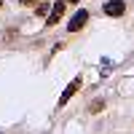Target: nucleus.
<instances>
[{
	"instance_id": "obj_1",
	"label": "nucleus",
	"mask_w": 134,
	"mask_h": 134,
	"mask_svg": "<svg viewBox=\"0 0 134 134\" xmlns=\"http://www.w3.org/2000/svg\"><path fill=\"white\" fill-rule=\"evenodd\" d=\"M102 14L110 16V19H118L126 14V0H107V3L102 5Z\"/></svg>"
},
{
	"instance_id": "obj_2",
	"label": "nucleus",
	"mask_w": 134,
	"mask_h": 134,
	"mask_svg": "<svg viewBox=\"0 0 134 134\" xmlns=\"http://www.w3.org/2000/svg\"><path fill=\"white\" fill-rule=\"evenodd\" d=\"M81 83H83L81 78H72V81L64 86V91H62V97H59V107H64V105L70 102V99H72V97H75L78 91H81Z\"/></svg>"
},
{
	"instance_id": "obj_3",
	"label": "nucleus",
	"mask_w": 134,
	"mask_h": 134,
	"mask_svg": "<svg viewBox=\"0 0 134 134\" xmlns=\"http://www.w3.org/2000/svg\"><path fill=\"white\" fill-rule=\"evenodd\" d=\"M86 21H88V11H86V8H81V11H78V14L70 19L67 30H70V32H78V30H83V27H86Z\"/></svg>"
},
{
	"instance_id": "obj_4",
	"label": "nucleus",
	"mask_w": 134,
	"mask_h": 134,
	"mask_svg": "<svg viewBox=\"0 0 134 134\" xmlns=\"http://www.w3.org/2000/svg\"><path fill=\"white\" fill-rule=\"evenodd\" d=\"M64 16V0H57V3L51 5V16L46 19V27H54V24H59V19Z\"/></svg>"
},
{
	"instance_id": "obj_5",
	"label": "nucleus",
	"mask_w": 134,
	"mask_h": 134,
	"mask_svg": "<svg viewBox=\"0 0 134 134\" xmlns=\"http://www.w3.org/2000/svg\"><path fill=\"white\" fill-rule=\"evenodd\" d=\"M46 11H51V5H48V3H43V0H40V3H35V14H38V16H43Z\"/></svg>"
},
{
	"instance_id": "obj_6",
	"label": "nucleus",
	"mask_w": 134,
	"mask_h": 134,
	"mask_svg": "<svg viewBox=\"0 0 134 134\" xmlns=\"http://www.w3.org/2000/svg\"><path fill=\"white\" fill-rule=\"evenodd\" d=\"M88 110H91V113H99V110H105V102H94Z\"/></svg>"
},
{
	"instance_id": "obj_7",
	"label": "nucleus",
	"mask_w": 134,
	"mask_h": 134,
	"mask_svg": "<svg viewBox=\"0 0 134 134\" xmlns=\"http://www.w3.org/2000/svg\"><path fill=\"white\" fill-rule=\"evenodd\" d=\"M21 5H35V3H40V0H19Z\"/></svg>"
},
{
	"instance_id": "obj_8",
	"label": "nucleus",
	"mask_w": 134,
	"mask_h": 134,
	"mask_svg": "<svg viewBox=\"0 0 134 134\" xmlns=\"http://www.w3.org/2000/svg\"><path fill=\"white\" fill-rule=\"evenodd\" d=\"M64 3H78V0H64Z\"/></svg>"
}]
</instances>
